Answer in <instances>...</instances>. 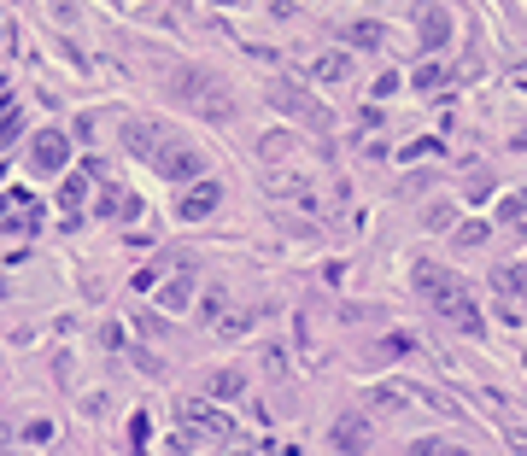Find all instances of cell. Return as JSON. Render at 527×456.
I'll list each match as a JSON object with an SVG mask.
<instances>
[{
	"label": "cell",
	"instance_id": "obj_28",
	"mask_svg": "<svg viewBox=\"0 0 527 456\" xmlns=\"http://www.w3.org/2000/svg\"><path fill=\"white\" fill-rule=\"evenodd\" d=\"M0 292H6V281H0Z\"/></svg>",
	"mask_w": 527,
	"mask_h": 456
},
{
	"label": "cell",
	"instance_id": "obj_24",
	"mask_svg": "<svg viewBox=\"0 0 527 456\" xmlns=\"http://www.w3.org/2000/svg\"><path fill=\"white\" fill-rule=\"evenodd\" d=\"M404 351H417L410 333H387V340H381V357H404Z\"/></svg>",
	"mask_w": 527,
	"mask_h": 456
},
{
	"label": "cell",
	"instance_id": "obj_23",
	"mask_svg": "<svg viewBox=\"0 0 527 456\" xmlns=\"http://www.w3.org/2000/svg\"><path fill=\"white\" fill-rule=\"evenodd\" d=\"M486 235H492L486 222H458V246H486Z\"/></svg>",
	"mask_w": 527,
	"mask_h": 456
},
{
	"label": "cell",
	"instance_id": "obj_12",
	"mask_svg": "<svg viewBox=\"0 0 527 456\" xmlns=\"http://www.w3.org/2000/svg\"><path fill=\"white\" fill-rule=\"evenodd\" d=\"M194 269H176V276L165 281V287H158V304H165V310H188V304H194Z\"/></svg>",
	"mask_w": 527,
	"mask_h": 456
},
{
	"label": "cell",
	"instance_id": "obj_2",
	"mask_svg": "<svg viewBox=\"0 0 527 456\" xmlns=\"http://www.w3.org/2000/svg\"><path fill=\"white\" fill-rule=\"evenodd\" d=\"M170 94H176L188 111L211 117V124H229V117H235V88L223 83L217 70H206V65H182V70H170Z\"/></svg>",
	"mask_w": 527,
	"mask_h": 456
},
{
	"label": "cell",
	"instance_id": "obj_10",
	"mask_svg": "<svg viewBox=\"0 0 527 456\" xmlns=\"http://www.w3.org/2000/svg\"><path fill=\"white\" fill-rule=\"evenodd\" d=\"M182 421H188V428H199V433H211V439H235V421H229L223 410H211V404H199V398L182 404Z\"/></svg>",
	"mask_w": 527,
	"mask_h": 456
},
{
	"label": "cell",
	"instance_id": "obj_21",
	"mask_svg": "<svg viewBox=\"0 0 527 456\" xmlns=\"http://www.w3.org/2000/svg\"><path fill=\"white\" fill-rule=\"evenodd\" d=\"M410 456H463V451L445 439H410Z\"/></svg>",
	"mask_w": 527,
	"mask_h": 456
},
{
	"label": "cell",
	"instance_id": "obj_20",
	"mask_svg": "<svg viewBox=\"0 0 527 456\" xmlns=\"http://www.w3.org/2000/svg\"><path fill=\"white\" fill-rule=\"evenodd\" d=\"M247 328H252V310H223V316H217V333H223V340H240Z\"/></svg>",
	"mask_w": 527,
	"mask_h": 456
},
{
	"label": "cell",
	"instance_id": "obj_16",
	"mask_svg": "<svg viewBox=\"0 0 527 456\" xmlns=\"http://www.w3.org/2000/svg\"><path fill=\"white\" fill-rule=\"evenodd\" d=\"M381 36H387V29L375 24V18H346V24H340V42L346 47H381Z\"/></svg>",
	"mask_w": 527,
	"mask_h": 456
},
{
	"label": "cell",
	"instance_id": "obj_3",
	"mask_svg": "<svg viewBox=\"0 0 527 456\" xmlns=\"http://www.w3.org/2000/svg\"><path fill=\"white\" fill-rule=\"evenodd\" d=\"M118 135H124V152H129V158H141V164H153V158L170 147V140H182L176 129L158 124V117H129V124L118 129Z\"/></svg>",
	"mask_w": 527,
	"mask_h": 456
},
{
	"label": "cell",
	"instance_id": "obj_14",
	"mask_svg": "<svg viewBox=\"0 0 527 456\" xmlns=\"http://www.w3.org/2000/svg\"><path fill=\"white\" fill-rule=\"evenodd\" d=\"M417 29H422V47L434 53V47H445V42H451V12H445V6H428Z\"/></svg>",
	"mask_w": 527,
	"mask_h": 456
},
{
	"label": "cell",
	"instance_id": "obj_15",
	"mask_svg": "<svg viewBox=\"0 0 527 456\" xmlns=\"http://www.w3.org/2000/svg\"><path fill=\"white\" fill-rule=\"evenodd\" d=\"M410 392H417V387H399V380H381V387H369V410H381V415H399L404 404H410Z\"/></svg>",
	"mask_w": 527,
	"mask_h": 456
},
{
	"label": "cell",
	"instance_id": "obj_4",
	"mask_svg": "<svg viewBox=\"0 0 527 456\" xmlns=\"http://www.w3.org/2000/svg\"><path fill=\"white\" fill-rule=\"evenodd\" d=\"M153 170L165 181H176V188H194V181H206V152L188 147V140H170V147L153 158Z\"/></svg>",
	"mask_w": 527,
	"mask_h": 456
},
{
	"label": "cell",
	"instance_id": "obj_13",
	"mask_svg": "<svg viewBox=\"0 0 527 456\" xmlns=\"http://www.w3.org/2000/svg\"><path fill=\"white\" fill-rule=\"evenodd\" d=\"M240 392H247V374H240V369H211V380H206V398H217V404H235Z\"/></svg>",
	"mask_w": 527,
	"mask_h": 456
},
{
	"label": "cell",
	"instance_id": "obj_17",
	"mask_svg": "<svg viewBox=\"0 0 527 456\" xmlns=\"http://www.w3.org/2000/svg\"><path fill=\"white\" fill-rule=\"evenodd\" d=\"M492 287H499L504 299H527V269L522 263H499V269H492Z\"/></svg>",
	"mask_w": 527,
	"mask_h": 456
},
{
	"label": "cell",
	"instance_id": "obj_29",
	"mask_svg": "<svg viewBox=\"0 0 527 456\" xmlns=\"http://www.w3.org/2000/svg\"><path fill=\"white\" fill-rule=\"evenodd\" d=\"M0 176H6V164H0Z\"/></svg>",
	"mask_w": 527,
	"mask_h": 456
},
{
	"label": "cell",
	"instance_id": "obj_19",
	"mask_svg": "<svg viewBox=\"0 0 527 456\" xmlns=\"http://www.w3.org/2000/svg\"><path fill=\"white\" fill-rule=\"evenodd\" d=\"M445 83H451V70H445L440 59H428V65L417 70V88H422V94H434V88H445Z\"/></svg>",
	"mask_w": 527,
	"mask_h": 456
},
{
	"label": "cell",
	"instance_id": "obj_7",
	"mask_svg": "<svg viewBox=\"0 0 527 456\" xmlns=\"http://www.w3.org/2000/svg\"><path fill=\"white\" fill-rule=\"evenodd\" d=\"M264 188L276 199H293V205H305V211H322V194L311 188L305 176H293V170H264Z\"/></svg>",
	"mask_w": 527,
	"mask_h": 456
},
{
	"label": "cell",
	"instance_id": "obj_26",
	"mask_svg": "<svg viewBox=\"0 0 527 456\" xmlns=\"http://www.w3.org/2000/svg\"><path fill=\"white\" fill-rule=\"evenodd\" d=\"M0 94H6V70H0Z\"/></svg>",
	"mask_w": 527,
	"mask_h": 456
},
{
	"label": "cell",
	"instance_id": "obj_18",
	"mask_svg": "<svg viewBox=\"0 0 527 456\" xmlns=\"http://www.w3.org/2000/svg\"><path fill=\"white\" fill-rule=\"evenodd\" d=\"M499 222H504V228H515V235H527V188L504 194V205H499Z\"/></svg>",
	"mask_w": 527,
	"mask_h": 456
},
{
	"label": "cell",
	"instance_id": "obj_25",
	"mask_svg": "<svg viewBox=\"0 0 527 456\" xmlns=\"http://www.w3.org/2000/svg\"><path fill=\"white\" fill-rule=\"evenodd\" d=\"M83 194H88V176H65L59 199H65V205H83Z\"/></svg>",
	"mask_w": 527,
	"mask_h": 456
},
{
	"label": "cell",
	"instance_id": "obj_6",
	"mask_svg": "<svg viewBox=\"0 0 527 456\" xmlns=\"http://www.w3.org/2000/svg\"><path fill=\"white\" fill-rule=\"evenodd\" d=\"M70 164V135L65 129H36L29 135V170L36 176H59Z\"/></svg>",
	"mask_w": 527,
	"mask_h": 456
},
{
	"label": "cell",
	"instance_id": "obj_22",
	"mask_svg": "<svg viewBox=\"0 0 527 456\" xmlns=\"http://www.w3.org/2000/svg\"><path fill=\"white\" fill-rule=\"evenodd\" d=\"M223 310H229V292H223V287H211V292H206V304H199V316H206L211 328H217V316H223Z\"/></svg>",
	"mask_w": 527,
	"mask_h": 456
},
{
	"label": "cell",
	"instance_id": "obj_1",
	"mask_svg": "<svg viewBox=\"0 0 527 456\" xmlns=\"http://www.w3.org/2000/svg\"><path fill=\"white\" fill-rule=\"evenodd\" d=\"M410 281H417V292L434 304V310H440L445 322H451V328H463V333H486L481 304L469 299V287H463V281L451 276L445 263H417V269H410Z\"/></svg>",
	"mask_w": 527,
	"mask_h": 456
},
{
	"label": "cell",
	"instance_id": "obj_27",
	"mask_svg": "<svg viewBox=\"0 0 527 456\" xmlns=\"http://www.w3.org/2000/svg\"><path fill=\"white\" fill-rule=\"evenodd\" d=\"M0 456H12V451H6V444H0Z\"/></svg>",
	"mask_w": 527,
	"mask_h": 456
},
{
	"label": "cell",
	"instance_id": "obj_8",
	"mask_svg": "<svg viewBox=\"0 0 527 456\" xmlns=\"http://www.w3.org/2000/svg\"><path fill=\"white\" fill-rule=\"evenodd\" d=\"M223 205V188H217V181H194V188H182V194H176V217L182 222H199V217H211V211H217Z\"/></svg>",
	"mask_w": 527,
	"mask_h": 456
},
{
	"label": "cell",
	"instance_id": "obj_5",
	"mask_svg": "<svg viewBox=\"0 0 527 456\" xmlns=\"http://www.w3.org/2000/svg\"><path fill=\"white\" fill-rule=\"evenodd\" d=\"M270 106H281L293 124H305V129H328V106L317 94H305L299 83H270Z\"/></svg>",
	"mask_w": 527,
	"mask_h": 456
},
{
	"label": "cell",
	"instance_id": "obj_11",
	"mask_svg": "<svg viewBox=\"0 0 527 456\" xmlns=\"http://www.w3.org/2000/svg\"><path fill=\"white\" fill-rule=\"evenodd\" d=\"M311 76H317V83H346V76H352V53H346V47L317 53V59H311Z\"/></svg>",
	"mask_w": 527,
	"mask_h": 456
},
{
	"label": "cell",
	"instance_id": "obj_9",
	"mask_svg": "<svg viewBox=\"0 0 527 456\" xmlns=\"http://www.w3.org/2000/svg\"><path fill=\"white\" fill-rule=\"evenodd\" d=\"M328 439H334V451H340V456H363V451H369V439H375L369 415H340V421L328 428Z\"/></svg>",
	"mask_w": 527,
	"mask_h": 456
}]
</instances>
